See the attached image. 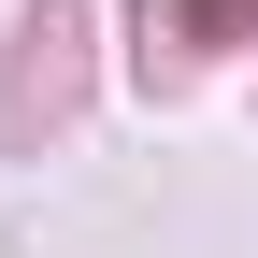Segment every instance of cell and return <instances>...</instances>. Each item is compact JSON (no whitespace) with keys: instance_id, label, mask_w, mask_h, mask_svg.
Masks as SVG:
<instances>
[{"instance_id":"cell-1","label":"cell","mask_w":258,"mask_h":258,"mask_svg":"<svg viewBox=\"0 0 258 258\" xmlns=\"http://www.w3.org/2000/svg\"><path fill=\"white\" fill-rule=\"evenodd\" d=\"M230 15L258 29V0H144V43H158V29H172V43H201V29H230Z\"/></svg>"}]
</instances>
